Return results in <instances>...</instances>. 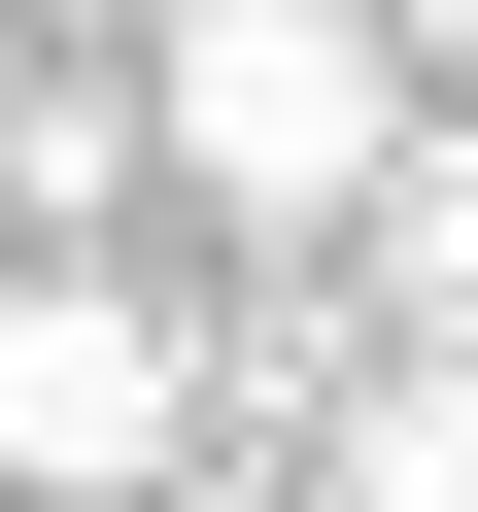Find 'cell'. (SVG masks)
Returning <instances> with one entry per match:
<instances>
[{
  "label": "cell",
  "instance_id": "4",
  "mask_svg": "<svg viewBox=\"0 0 478 512\" xmlns=\"http://www.w3.org/2000/svg\"><path fill=\"white\" fill-rule=\"evenodd\" d=\"M342 274H376V342H478V103H410V171L342 205Z\"/></svg>",
  "mask_w": 478,
  "mask_h": 512
},
{
  "label": "cell",
  "instance_id": "5",
  "mask_svg": "<svg viewBox=\"0 0 478 512\" xmlns=\"http://www.w3.org/2000/svg\"><path fill=\"white\" fill-rule=\"evenodd\" d=\"M137 512H308V478H274V444H171V478H137Z\"/></svg>",
  "mask_w": 478,
  "mask_h": 512
},
{
  "label": "cell",
  "instance_id": "3",
  "mask_svg": "<svg viewBox=\"0 0 478 512\" xmlns=\"http://www.w3.org/2000/svg\"><path fill=\"white\" fill-rule=\"evenodd\" d=\"M137 171H171V137H137V35H103V69H35V35H0V239H103Z\"/></svg>",
  "mask_w": 478,
  "mask_h": 512
},
{
  "label": "cell",
  "instance_id": "6",
  "mask_svg": "<svg viewBox=\"0 0 478 512\" xmlns=\"http://www.w3.org/2000/svg\"><path fill=\"white\" fill-rule=\"evenodd\" d=\"M410 69H444V103H478V0H410Z\"/></svg>",
  "mask_w": 478,
  "mask_h": 512
},
{
  "label": "cell",
  "instance_id": "1",
  "mask_svg": "<svg viewBox=\"0 0 478 512\" xmlns=\"http://www.w3.org/2000/svg\"><path fill=\"white\" fill-rule=\"evenodd\" d=\"M410 0H171L137 35V137H171V205L205 239H342L376 171H410Z\"/></svg>",
  "mask_w": 478,
  "mask_h": 512
},
{
  "label": "cell",
  "instance_id": "2",
  "mask_svg": "<svg viewBox=\"0 0 478 512\" xmlns=\"http://www.w3.org/2000/svg\"><path fill=\"white\" fill-rule=\"evenodd\" d=\"M171 444H205V342L69 239H0V512H137Z\"/></svg>",
  "mask_w": 478,
  "mask_h": 512
}]
</instances>
